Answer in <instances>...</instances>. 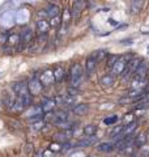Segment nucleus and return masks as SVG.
<instances>
[{
    "instance_id": "27",
    "label": "nucleus",
    "mask_w": 149,
    "mask_h": 157,
    "mask_svg": "<svg viewBox=\"0 0 149 157\" xmlns=\"http://www.w3.org/2000/svg\"><path fill=\"white\" fill-rule=\"evenodd\" d=\"M74 102H76V97L71 94H66L62 98V105L64 106H73Z\"/></svg>"
},
{
    "instance_id": "2",
    "label": "nucleus",
    "mask_w": 149,
    "mask_h": 157,
    "mask_svg": "<svg viewBox=\"0 0 149 157\" xmlns=\"http://www.w3.org/2000/svg\"><path fill=\"white\" fill-rule=\"evenodd\" d=\"M133 55L132 54H126V55H119V59L115 62V64L111 68V71L114 73V76H120L122 73L124 72V70H126V67H127V63L128 60L132 58Z\"/></svg>"
},
{
    "instance_id": "19",
    "label": "nucleus",
    "mask_w": 149,
    "mask_h": 157,
    "mask_svg": "<svg viewBox=\"0 0 149 157\" xmlns=\"http://www.w3.org/2000/svg\"><path fill=\"white\" fill-rule=\"evenodd\" d=\"M136 127H137V122H136V121H133V122H131V123L123 126V130H122V132H120V135H122L123 137H124V136H128V135H132L133 131L136 130Z\"/></svg>"
},
{
    "instance_id": "13",
    "label": "nucleus",
    "mask_w": 149,
    "mask_h": 157,
    "mask_svg": "<svg viewBox=\"0 0 149 157\" xmlns=\"http://www.w3.org/2000/svg\"><path fill=\"white\" fill-rule=\"evenodd\" d=\"M56 106V101L55 98H48V97H44L42 100V104H41V107L43 113H48V111H54Z\"/></svg>"
},
{
    "instance_id": "38",
    "label": "nucleus",
    "mask_w": 149,
    "mask_h": 157,
    "mask_svg": "<svg viewBox=\"0 0 149 157\" xmlns=\"http://www.w3.org/2000/svg\"><path fill=\"white\" fill-rule=\"evenodd\" d=\"M122 130H123V126H119V127H115V128H114V130H113V132H111V136L114 137V136H115L117 134H120V132H122Z\"/></svg>"
},
{
    "instance_id": "17",
    "label": "nucleus",
    "mask_w": 149,
    "mask_h": 157,
    "mask_svg": "<svg viewBox=\"0 0 149 157\" xmlns=\"http://www.w3.org/2000/svg\"><path fill=\"white\" fill-rule=\"evenodd\" d=\"M36 28H37L38 34H46L50 30V24L46 18H42L36 22Z\"/></svg>"
},
{
    "instance_id": "8",
    "label": "nucleus",
    "mask_w": 149,
    "mask_h": 157,
    "mask_svg": "<svg viewBox=\"0 0 149 157\" xmlns=\"http://www.w3.org/2000/svg\"><path fill=\"white\" fill-rule=\"evenodd\" d=\"M148 73H149V64L147 62L141 60V63L139 64V67L136 68V71L133 72V77H137V78H147L148 77Z\"/></svg>"
},
{
    "instance_id": "15",
    "label": "nucleus",
    "mask_w": 149,
    "mask_h": 157,
    "mask_svg": "<svg viewBox=\"0 0 149 157\" xmlns=\"http://www.w3.org/2000/svg\"><path fill=\"white\" fill-rule=\"evenodd\" d=\"M52 75H54V78H55V82L63 81V78L66 77V68L62 64H56L52 70Z\"/></svg>"
},
{
    "instance_id": "14",
    "label": "nucleus",
    "mask_w": 149,
    "mask_h": 157,
    "mask_svg": "<svg viewBox=\"0 0 149 157\" xmlns=\"http://www.w3.org/2000/svg\"><path fill=\"white\" fill-rule=\"evenodd\" d=\"M94 144H97V137L93 135V136H85V137H82L81 140L77 141L74 147H78V148H85V147H93Z\"/></svg>"
},
{
    "instance_id": "7",
    "label": "nucleus",
    "mask_w": 149,
    "mask_h": 157,
    "mask_svg": "<svg viewBox=\"0 0 149 157\" xmlns=\"http://www.w3.org/2000/svg\"><path fill=\"white\" fill-rule=\"evenodd\" d=\"M12 89H13L14 96H24V94H28L29 93L26 81H16V82H13Z\"/></svg>"
},
{
    "instance_id": "34",
    "label": "nucleus",
    "mask_w": 149,
    "mask_h": 157,
    "mask_svg": "<svg viewBox=\"0 0 149 157\" xmlns=\"http://www.w3.org/2000/svg\"><path fill=\"white\" fill-rule=\"evenodd\" d=\"M117 121H118V117L113 115V117H109V118H106V119H103V123H105L106 126H111V124L115 123Z\"/></svg>"
},
{
    "instance_id": "12",
    "label": "nucleus",
    "mask_w": 149,
    "mask_h": 157,
    "mask_svg": "<svg viewBox=\"0 0 149 157\" xmlns=\"http://www.w3.org/2000/svg\"><path fill=\"white\" fill-rule=\"evenodd\" d=\"M89 105L88 104H76V105H73L72 106V114L73 115H77V117H84V115H86L88 113H89Z\"/></svg>"
},
{
    "instance_id": "11",
    "label": "nucleus",
    "mask_w": 149,
    "mask_h": 157,
    "mask_svg": "<svg viewBox=\"0 0 149 157\" xmlns=\"http://www.w3.org/2000/svg\"><path fill=\"white\" fill-rule=\"evenodd\" d=\"M97 66H98L97 59L94 58L93 55H89L86 58V60H85V73H86V76H90L92 73L96 71Z\"/></svg>"
},
{
    "instance_id": "35",
    "label": "nucleus",
    "mask_w": 149,
    "mask_h": 157,
    "mask_svg": "<svg viewBox=\"0 0 149 157\" xmlns=\"http://www.w3.org/2000/svg\"><path fill=\"white\" fill-rule=\"evenodd\" d=\"M37 16H38V20H42V18H47V11L46 8L43 9H39V11H37Z\"/></svg>"
},
{
    "instance_id": "33",
    "label": "nucleus",
    "mask_w": 149,
    "mask_h": 157,
    "mask_svg": "<svg viewBox=\"0 0 149 157\" xmlns=\"http://www.w3.org/2000/svg\"><path fill=\"white\" fill-rule=\"evenodd\" d=\"M25 153H26L28 157L34 156V145L32 143H28L26 147H25Z\"/></svg>"
},
{
    "instance_id": "1",
    "label": "nucleus",
    "mask_w": 149,
    "mask_h": 157,
    "mask_svg": "<svg viewBox=\"0 0 149 157\" xmlns=\"http://www.w3.org/2000/svg\"><path fill=\"white\" fill-rule=\"evenodd\" d=\"M68 80L71 86H80V84L84 80V70L80 63H73V64L69 67L68 71Z\"/></svg>"
},
{
    "instance_id": "41",
    "label": "nucleus",
    "mask_w": 149,
    "mask_h": 157,
    "mask_svg": "<svg viewBox=\"0 0 149 157\" xmlns=\"http://www.w3.org/2000/svg\"><path fill=\"white\" fill-rule=\"evenodd\" d=\"M109 24H111V25H114V26H118L119 25V21H115L114 18H109Z\"/></svg>"
},
{
    "instance_id": "9",
    "label": "nucleus",
    "mask_w": 149,
    "mask_h": 157,
    "mask_svg": "<svg viewBox=\"0 0 149 157\" xmlns=\"http://www.w3.org/2000/svg\"><path fill=\"white\" fill-rule=\"evenodd\" d=\"M39 81L43 86H47V85H51L52 82H55V78H54L52 75V71L51 70H46L43 71L41 75H39Z\"/></svg>"
},
{
    "instance_id": "4",
    "label": "nucleus",
    "mask_w": 149,
    "mask_h": 157,
    "mask_svg": "<svg viewBox=\"0 0 149 157\" xmlns=\"http://www.w3.org/2000/svg\"><path fill=\"white\" fill-rule=\"evenodd\" d=\"M28 89H29V93L33 96V94H39L43 89V85L41 84L39 81V75H36L33 76L30 80L28 81Z\"/></svg>"
},
{
    "instance_id": "23",
    "label": "nucleus",
    "mask_w": 149,
    "mask_h": 157,
    "mask_svg": "<svg viewBox=\"0 0 149 157\" xmlns=\"http://www.w3.org/2000/svg\"><path fill=\"white\" fill-rule=\"evenodd\" d=\"M118 59H119L118 54H107V56H106V68L107 70H111Z\"/></svg>"
},
{
    "instance_id": "20",
    "label": "nucleus",
    "mask_w": 149,
    "mask_h": 157,
    "mask_svg": "<svg viewBox=\"0 0 149 157\" xmlns=\"http://www.w3.org/2000/svg\"><path fill=\"white\" fill-rule=\"evenodd\" d=\"M114 82H115V76L111 75V73H107V75L102 76V78L99 80V84L103 88H110Z\"/></svg>"
},
{
    "instance_id": "40",
    "label": "nucleus",
    "mask_w": 149,
    "mask_h": 157,
    "mask_svg": "<svg viewBox=\"0 0 149 157\" xmlns=\"http://www.w3.org/2000/svg\"><path fill=\"white\" fill-rule=\"evenodd\" d=\"M126 102H130V97H124V98H120L119 100V104H126Z\"/></svg>"
},
{
    "instance_id": "26",
    "label": "nucleus",
    "mask_w": 149,
    "mask_h": 157,
    "mask_svg": "<svg viewBox=\"0 0 149 157\" xmlns=\"http://www.w3.org/2000/svg\"><path fill=\"white\" fill-rule=\"evenodd\" d=\"M84 134H85V136H93V135H96L97 134V131H98V127L96 124H86L85 127H84Z\"/></svg>"
},
{
    "instance_id": "28",
    "label": "nucleus",
    "mask_w": 149,
    "mask_h": 157,
    "mask_svg": "<svg viewBox=\"0 0 149 157\" xmlns=\"http://www.w3.org/2000/svg\"><path fill=\"white\" fill-rule=\"evenodd\" d=\"M147 140H148V136L145 134H140L137 137H133V144L137 147H141L147 143Z\"/></svg>"
},
{
    "instance_id": "39",
    "label": "nucleus",
    "mask_w": 149,
    "mask_h": 157,
    "mask_svg": "<svg viewBox=\"0 0 149 157\" xmlns=\"http://www.w3.org/2000/svg\"><path fill=\"white\" fill-rule=\"evenodd\" d=\"M120 43H122V45H132V43H133V39H132V38H126V39H122Z\"/></svg>"
},
{
    "instance_id": "6",
    "label": "nucleus",
    "mask_w": 149,
    "mask_h": 157,
    "mask_svg": "<svg viewBox=\"0 0 149 157\" xmlns=\"http://www.w3.org/2000/svg\"><path fill=\"white\" fill-rule=\"evenodd\" d=\"M34 39V32L32 28L25 26L21 32H20V43L24 46H28L29 43Z\"/></svg>"
},
{
    "instance_id": "25",
    "label": "nucleus",
    "mask_w": 149,
    "mask_h": 157,
    "mask_svg": "<svg viewBox=\"0 0 149 157\" xmlns=\"http://www.w3.org/2000/svg\"><path fill=\"white\" fill-rule=\"evenodd\" d=\"M97 149L99 152H103V153H109V152H111L114 149V145H113V143H107V141H105V143H99L97 145Z\"/></svg>"
},
{
    "instance_id": "36",
    "label": "nucleus",
    "mask_w": 149,
    "mask_h": 157,
    "mask_svg": "<svg viewBox=\"0 0 149 157\" xmlns=\"http://www.w3.org/2000/svg\"><path fill=\"white\" fill-rule=\"evenodd\" d=\"M68 94L76 97L77 94H80V89H78V88H76V86H69V88H68Z\"/></svg>"
},
{
    "instance_id": "29",
    "label": "nucleus",
    "mask_w": 149,
    "mask_h": 157,
    "mask_svg": "<svg viewBox=\"0 0 149 157\" xmlns=\"http://www.w3.org/2000/svg\"><path fill=\"white\" fill-rule=\"evenodd\" d=\"M48 24H50V28L59 29V28H60V25H62V18H60V16L51 17V18H50V21H48Z\"/></svg>"
},
{
    "instance_id": "31",
    "label": "nucleus",
    "mask_w": 149,
    "mask_h": 157,
    "mask_svg": "<svg viewBox=\"0 0 149 157\" xmlns=\"http://www.w3.org/2000/svg\"><path fill=\"white\" fill-rule=\"evenodd\" d=\"M44 126H46V122H44L43 119H39V121H37V122H34V123H32L30 128H32L33 131H39V130H42Z\"/></svg>"
},
{
    "instance_id": "24",
    "label": "nucleus",
    "mask_w": 149,
    "mask_h": 157,
    "mask_svg": "<svg viewBox=\"0 0 149 157\" xmlns=\"http://www.w3.org/2000/svg\"><path fill=\"white\" fill-rule=\"evenodd\" d=\"M144 0H131V13H139L143 8Z\"/></svg>"
},
{
    "instance_id": "16",
    "label": "nucleus",
    "mask_w": 149,
    "mask_h": 157,
    "mask_svg": "<svg viewBox=\"0 0 149 157\" xmlns=\"http://www.w3.org/2000/svg\"><path fill=\"white\" fill-rule=\"evenodd\" d=\"M46 11H47V16L51 18V17H56V16H60V13H62V9L60 7L58 6V4L55 3H50L47 8H46Z\"/></svg>"
},
{
    "instance_id": "43",
    "label": "nucleus",
    "mask_w": 149,
    "mask_h": 157,
    "mask_svg": "<svg viewBox=\"0 0 149 157\" xmlns=\"http://www.w3.org/2000/svg\"><path fill=\"white\" fill-rule=\"evenodd\" d=\"M148 52H149V47H148Z\"/></svg>"
},
{
    "instance_id": "18",
    "label": "nucleus",
    "mask_w": 149,
    "mask_h": 157,
    "mask_svg": "<svg viewBox=\"0 0 149 157\" xmlns=\"http://www.w3.org/2000/svg\"><path fill=\"white\" fill-rule=\"evenodd\" d=\"M66 121H69V115L67 110L59 109L56 111H54V123H56V122H66Z\"/></svg>"
},
{
    "instance_id": "37",
    "label": "nucleus",
    "mask_w": 149,
    "mask_h": 157,
    "mask_svg": "<svg viewBox=\"0 0 149 157\" xmlns=\"http://www.w3.org/2000/svg\"><path fill=\"white\" fill-rule=\"evenodd\" d=\"M50 151H55V152H60L62 151V144H59L58 141L56 143H51L50 144Z\"/></svg>"
},
{
    "instance_id": "3",
    "label": "nucleus",
    "mask_w": 149,
    "mask_h": 157,
    "mask_svg": "<svg viewBox=\"0 0 149 157\" xmlns=\"http://www.w3.org/2000/svg\"><path fill=\"white\" fill-rule=\"evenodd\" d=\"M14 13L16 11L13 9H9V11H6L0 14V28L3 29H8L13 26L16 24V18H14Z\"/></svg>"
},
{
    "instance_id": "32",
    "label": "nucleus",
    "mask_w": 149,
    "mask_h": 157,
    "mask_svg": "<svg viewBox=\"0 0 149 157\" xmlns=\"http://www.w3.org/2000/svg\"><path fill=\"white\" fill-rule=\"evenodd\" d=\"M9 33H11V32L4 30V29H3V30H0V46L7 45V39H8Z\"/></svg>"
},
{
    "instance_id": "22",
    "label": "nucleus",
    "mask_w": 149,
    "mask_h": 157,
    "mask_svg": "<svg viewBox=\"0 0 149 157\" xmlns=\"http://www.w3.org/2000/svg\"><path fill=\"white\" fill-rule=\"evenodd\" d=\"M20 43V33H9L8 39H7V45L8 46H12V47H16L18 46Z\"/></svg>"
},
{
    "instance_id": "42",
    "label": "nucleus",
    "mask_w": 149,
    "mask_h": 157,
    "mask_svg": "<svg viewBox=\"0 0 149 157\" xmlns=\"http://www.w3.org/2000/svg\"><path fill=\"white\" fill-rule=\"evenodd\" d=\"M34 157H44L43 153H37V155H34Z\"/></svg>"
},
{
    "instance_id": "21",
    "label": "nucleus",
    "mask_w": 149,
    "mask_h": 157,
    "mask_svg": "<svg viewBox=\"0 0 149 157\" xmlns=\"http://www.w3.org/2000/svg\"><path fill=\"white\" fill-rule=\"evenodd\" d=\"M62 25H64V26H68L69 25V22L72 21V14H71V11H69V8H64L63 11H62Z\"/></svg>"
},
{
    "instance_id": "30",
    "label": "nucleus",
    "mask_w": 149,
    "mask_h": 157,
    "mask_svg": "<svg viewBox=\"0 0 149 157\" xmlns=\"http://www.w3.org/2000/svg\"><path fill=\"white\" fill-rule=\"evenodd\" d=\"M107 54H109V52H107L106 50H97V51H94L92 55L97 59V62H102L103 59H106Z\"/></svg>"
},
{
    "instance_id": "10",
    "label": "nucleus",
    "mask_w": 149,
    "mask_h": 157,
    "mask_svg": "<svg viewBox=\"0 0 149 157\" xmlns=\"http://www.w3.org/2000/svg\"><path fill=\"white\" fill-rule=\"evenodd\" d=\"M14 18H16V22L17 24H26L29 20H30V12L28 11V9H18L14 13Z\"/></svg>"
},
{
    "instance_id": "5",
    "label": "nucleus",
    "mask_w": 149,
    "mask_h": 157,
    "mask_svg": "<svg viewBox=\"0 0 149 157\" xmlns=\"http://www.w3.org/2000/svg\"><path fill=\"white\" fill-rule=\"evenodd\" d=\"M85 6H86L85 0H73L72 7H71V9H69V11H71V14H72V18H76V20L80 18Z\"/></svg>"
}]
</instances>
